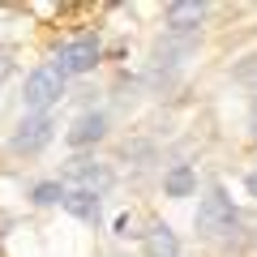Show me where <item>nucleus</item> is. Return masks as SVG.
I'll return each mask as SVG.
<instances>
[{
	"instance_id": "1",
	"label": "nucleus",
	"mask_w": 257,
	"mask_h": 257,
	"mask_svg": "<svg viewBox=\"0 0 257 257\" xmlns=\"http://www.w3.org/2000/svg\"><path fill=\"white\" fill-rule=\"evenodd\" d=\"M236 223H240V214H236V206H231V193L223 189V184L206 189V197L197 202V214H193V227H197V236H206V240L227 236Z\"/></svg>"
},
{
	"instance_id": "2",
	"label": "nucleus",
	"mask_w": 257,
	"mask_h": 257,
	"mask_svg": "<svg viewBox=\"0 0 257 257\" xmlns=\"http://www.w3.org/2000/svg\"><path fill=\"white\" fill-rule=\"evenodd\" d=\"M64 82L69 77L56 64H39L35 73L26 77V86H22V107H26V116H47L64 99Z\"/></svg>"
},
{
	"instance_id": "3",
	"label": "nucleus",
	"mask_w": 257,
	"mask_h": 257,
	"mask_svg": "<svg viewBox=\"0 0 257 257\" xmlns=\"http://www.w3.org/2000/svg\"><path fill=\"white\" fill-rule=\"evenodd\" d=\"M99 60H103V43H99V35H82V39H69V43L56 52V69H60L64 77H86V73H94L99 69Z\"/></svg>"
},
{
	"instance_id": "4",
	"label": "nucleus",
	"mask_w": 257,
	"mask_h": 257,
	"mask_svg": "<svg viewBox=\"0 0 257 257\" xmlns=\"http://www.w3.org/2000/svg\"><path fill=\"white\" fill-rule=\"evenodd\" d=\"M52 138H56L52 111L47 116H22L18 128H13V138H9V146H13V155H43L52 146Z\"/></svg>"
},
{
	"instance_id": "5",
	"label": "nucleus",
	"mask_w": 257,
	"mask_h": 257,
	"mask_svg": "<svg viewBox=\"0 0 257 257\" xmlns=\"http://www.w3.org/2000/svg\"><path fill=\"white\" fill-rule=\"evenodd\" d=\"M64 180L73 184V189H86V193H107L116 176H111V167H107V163L77 155V159H69V167H64Z\"/></svg>"
},
{
	"instance_id": "6",
	"label": "nucleus",
	"mask_w": 257,
	"mask_h": 257,
	"mask_svg": "<svg viewBox=\"0 0 257 257\" xmlns=\"http://www.w3.org/2000/svg\"><path fill=\"white\" fill-rule=\"evenodd\" d=\"M206 13H210V5H202V0H172L163 9V26L167 35H197Z\"/></svg>"
},
{
	"instance_id": "7",
	"label": "nucleus",
	"mask_w": 257,
	"mask_h": 257,
	"mask_svg": "<svg viewBox=\"0 0 257 257\" xmlns=\"http://www.w3.org/2000/svg\"><path fill=\"white\" fill-rule=\"evenodd\" d=\"M103 138H107V111H82V116L69 124V133H64V142L73 150H90V146H99Z\"/></svg>"
},
{
	"instance_id": "8",
	"label": "nucleus",
	"mask_w": 257,
	"mask_h": 257,
	"mask_svg": "<svg viewBox=\"0 0 257 257\" xmlns=\"http://www.w3.org/2000/svg\"><path fill=\"white\" fill-rule=\"evenodd\" d=\"M64 210L77 223H99L103 219V193H86V189H64Z\"/></svg>"
},
{
	"instance_id": "9",
	"label": "nucleus",
	"mask_w": 257,
	"mask_h": 257,
	"mask_svg": "<svg viewBox=\"0 0 257 257\" xmlns=\"http://www.w3.org/2000/svg\"><path fill=\"white\" fill-rule=\"evenodd\" d=\"M197 193V167L193 163H176L163 172V197H172V202H184V197H193Z\"/></svg>"
},
{
	"instance_id": "10",
	"label": "nucleus",
	"mask_w": 257,
	"mask_h": 257,
	"mask_svg": "<svg viewBox=\"0 0 257 257\" xmlns=\"http://www.w3.org/2000/svg\"><path fill=\"white\" fill-rule=\"evenodd\" d=\"M193 47H197L193 35H167V39L155 43V64L159 69H172V64H180L184 56H193Z\"/></svg>"
},
{
	"instance_id": "11",
	"label": "nucleus",
	"mask_w": 257,
	"mask_h": 257,
	"mask_svg": "<svg viewBox=\"0 0 257 257\" xmlns=\"http://www.w3.org/2000/svg\"><path fill=\"white\" fill-rule=\"evenodd\" d=\"M146 253L150 257H180V244H176V231L167 223H155L146 231Z\"/></svg>"
},
{
	"instance_id": "12",
	"label": "nucleus",
	"mask_w": 257,
	"mask_h": 257,
	"mask_svg": "<svg viewBox=\"0 0 257 257\" xmlns=\"http://www.w3.org/2000/svg\"><path fill=\"white\" fill-rule=\"evenodd\" d=\"M30 202H35V206H60L64 202V180H39V184H30Z\"/></svg>"
},
{
	"instance_id": "13",
	"label": "nucleus",
	"mask_w": 257,
	"mask_h": 257,
	"mask_svg": "<svg viewBox=\"0 0 257 257\" xmlns=\"http://www.w3.org/2000/svg\"><path fill=\"white\" fill-rule=\"evenodd\" d=\"M133 227H138V223H133V214H116V223H111V231H116L120 240H128V236H138V231H133Z\"/></svg>"
},
{
	"instance_id": "14",
	"label": "nucleus",
	"mask_w": 257,
	"mask_h": 257,
	"mask_svg": "<svg viewBox=\"0 0 257 257\" xmlns=\"http://www.w3.org/2000/svg\"><path fill=\"white\" fill-rule=\"evenodd\" d=\"M13 69H18V64H13V56H5V52H0V86H5V82L13 77Z\"/></svg>"
},
{
	"instance_id": "15",
	"label": "nucleus",
	"mask_w": 257,
	"mask_h": 257,
	"mask_svg": "<svg viewBox=\"0 0 257 257\" xmlns=\"http://www.w3.org/2000/svg\"><path fill=\"white\" fill-rule=\"evenodd\" d=\"M244 189H248V197H257V172L244 176Z\"/></svg>"
},
{
	"instance_id": "16",
	"label": "nucleus",
	"mask_w": 257,
	"mask_h": 257,
	"mask_svg": "<svg viewBox=\"0 0 257 257\" xmlns=\"http://www.w3.org/2000/svg\"><path fill=\"white\" fill-rule=\"evenodd\" d=\"M248 133L257 138V99H253V107H248Z\"/></svg>"
}]
</instances>
